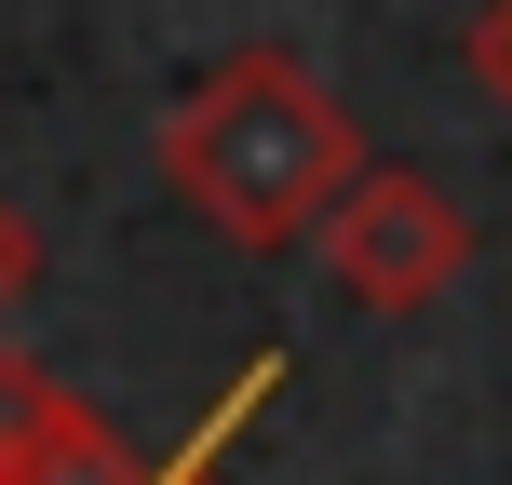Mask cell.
<instances>
[{"label": "cell", "mask_w": 512, "mask_h": 485, "mask_svg": "<svg viewBox=\"0 0 512 485\" xmlns=\"http://www.w3.org/2000/svg\"><path fill=\"white\" fill-rule=\"evenodd\" d=\"M149 149H162V189H176L216 243H243V256L310 243L337 203H351V176H364L351 108H337L297 54H270V41L216 54V68L149 122Z\"/></svg>", "instance_id": "cell-1"}, {"label": "cell", "mask_w": 512, "mask_h": 485, "mask_svg": "<svg viewBox=\"0 0 512 485\" xmlns=\"http://www.w3.org/2000/svg\"><path fill=\"white\" fill-rule=\"evenodd\" d=\"M310 270H324L351 310H378V324H418L432 297H459V270H472V216L445 203L418 162H364L351 203L310 230Z\"/></svg>", "instance_id": "cell-2"}, {"label": "cell", "mask_w": 512, "mask_h": 485, "mask_svg": "<svg viewBox=\"0 0 512 485\" xmlns=\"http://www.w3.org/2000/svg\"><path fill=\"white\" fill-rule=\"evenodd\" d=\"M0 485H162V459L108 405H81L54 364L0 351Z\"/></svg>", "instance_id": "cell-3"}, {"label": "cell", "mask_w": 512, "mask_h": 485, "mask_svg": "<svg viewBox=\"0 0 512 485\" xmlns=\"http://www.w3.org/2000/svg\"><path fill=\"white\" fill-rule=\"evenodd\" d=\"M270 378H283V351H256V364H243V378H230V391H216V405H203V418H189V445H176V459H162V485H216V459H230V432H243V418H256V405H270Z\"/></svg>", "instance_id": "cell-4"}, {"label": "cell", "mask_w": 512, "mask_h": 485, "mask_svg": "<svg viewBox=\"0 0 512 485\" xmlns=\"http://www.w3.org/2000/svg\"><path fill=\"white\" fill-rule=\"evenodd\" d=\"M27 283H41V243H27V216L0 203V324H14V310H27Z\"/></svg>", "instance_id": "cell-5"}, {"label": "cell", "mask_w": 512, "mask_h": 485, "mask_svg": "<svg viewBox=\"0 0 512 485\" xmlns=\"http://www.w3.org/2000/svg\"><path fill=\"white\" fill-rule=\"evenodd\" d=\"M472 68H486V95H512V0H499L486 27H472Z\"/></svg>", "instance_id": "cell-6"}]
</instances>
